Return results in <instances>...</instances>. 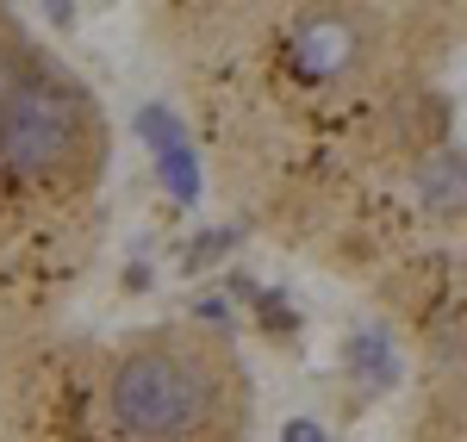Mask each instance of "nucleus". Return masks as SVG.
Masks as SVG:
<instances>
[{
  "label": "nucleus",
  "instance_id": "f257e3e1",
  "mask_svg": "<svg viewBox=\"0 0 467 442\" xmlns=\"http://www.w3.org/2000/svg\"><path fill=\"white\" fill-rule=\"evenodd\" d=\"M206 411V374L181 349H138L112 368V417L144 442L181 437Z\"/></svg>",
  "mask_w": 467,
  "mask_h": 442
},
{
  "label": "nucleus",
  "instance_id": "f03ea898",
  "mask_svg": "<svg viewBox=\"0 0 467 442\" xmlns=\"http://www.w3.org/2000/svg\"><path fill=\"white\" fill-rule=\"evenodd\" d=\"M81 144V107L57 81H26L0 107V162L19 181H57Z\"/></svg>",
  "mask_w": 467,
  "mask_h": 442
},
{
  "label": "nucleus",
  "instance_id": "7ed1b4c3",
  "mask_svg": "<svg viewBox=\"0 0 467 442\" xmlns=\"http://www.w3.org/2000/svg\"><path fill=\"white\" fill-rule=\"evenodd\" d=\"M287 63L306 81H337V75L356 63V26L349 19H306L287 44Z\"/></svg>",
  "mask_w": 467,
  "mask_h": 442
},
{
  "label": "nucleus",
  "instance_id": "20e7f679",
  "mask_svg": "<svg viewBox=\"0 0 467 442\" xmlns=\"http://www.w3.org/2000/svg\"><path fill=\"white\" fill-rule=\"evenodd\" d=\"M418 200L431 212H467V156L462 149H436L418 162Z\"/></svg>",
  "mask_w": 467,
  "mask_h": 442
},
{
  "label": "nucleus",
  "instance_id": "39448f33",
  "mask_svg": "<svg viewBox=\"0 0 467 442\" xmlns=\"http://www.w3.org/2000/svg\"><path fill=\"white\" fill-rule=\"evenodd\" d=\"M343 362H349V374H356L361 386H374V393H387V386L399 380V362H393L387 331H356L349 349H343Z\"/></svg>",
  "mask_w": 467,
  "mask_h": 442
},
{
  "label": "nucleus",
  "instance_id": "423d86ee",
  "mask_svg": "<svg viewBox=\"0 0 467 442\" xmlns=\"http://www.w3.org/2000/svg\"><path fill=\"white\" fill-rule=\"evenodd\" d=\"M156 169H162V187L175 193L181 206H187V200H200V162H193V149H187V144L162 149V156H156Z\"/></svg>",
  "mask_w": 467,
  "mask_h": 442
},
{
  "label": "nucleus",
  "instance_id": "0eeeda50",
  "mask_svg": "<svg viewBox=\"0 0 467 442\" xmlns=\"http://www.w3.org/2000/svg\"><path fill=\"white\" fill-rule=\"evenodd\" d=\"M138 138H144V144L156 149V156H162V149H175V144H187L169 107H144V112H138Z\"/></svg>",
  "mask_w": 467,
  "mask_h": 442
},
{
  "label": "nucleus",
  "instance_id": "6e6552de",
  "mask_svg": "<svg viewBox=\"0 0 467 442\" xmlns=\"http://www.w3.org/2000/svg\"><path fill=\"white\" fill-rule=\"evenodd\" d=\"M231 243H237V231H206V237L187 250V262H181V268H187V274H200V268H206V262H218Z\"/></svg>",
  "mask_w": 467,
  "mask_h": 442
},
{
  "label": "nucleus",
  "instance_id": "1a4fd4ad",
  "mask_svg": "<svg viewBox=\"0 0 467 442\" xmlns=\"http://www.w3.org/2000/svg\"><path fill=\"white\" fill-rule=\"evenodd\" d=\"M19 87H26V69H19V57H13V50H0V107H6Z\"/></svg>",
  "mask_w": 467,
  "mask_h": 442
},
{
  "label": "nucleus",
  "instance_id": "9d476101",
  "mask_svg": "<svg viewBox=\"0 0 467 442\" xmlns=\"http://www.w3.org/2000/svg\"><path fill=\"white\" fill-rule=\"evenodd\" d=\"M281 442H324V430L312 424V417H293L287 430H281Z\"/></svg>",
  "mask_w": 467,
  "mask_h": 442
},
{
  "label": "nucleus",
  "instance_id": "9b49d317",
  "mask_svg": "<svg viewBox=\"0 0 467 442\" xmlns=\"http://www.w3.org/2000/svg\"><path fill=\"white\" fill-rule=\"evenodd\" d=\"M193 312H200V318H206V324H231V305H224V299H200V305H193Z\"/></svg>",
  "mask_w": 467,
  "mask_h": 442
}]
</instances>
